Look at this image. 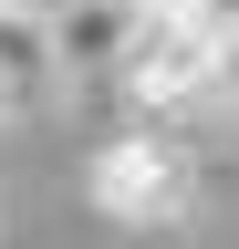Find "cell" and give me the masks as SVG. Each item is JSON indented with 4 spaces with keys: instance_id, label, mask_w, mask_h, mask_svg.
<instances>
[{
    "instance_id": "1",
    "label": "cell",
    "mask_w": 239,
    "mask_h": 249,
    "mask_svg": "<svg viewBox=\"0 0 239 249\" xmlns=\"http://www.w3.org/2000/svg\"><path fill=\"white\" fill-rule=\"evenodd\" d=\"M135 124H229L239 114V0H146L125 73Z\"/></svg>"
},
{
    "instance_id": "2",
    "label": "cell",
    "mask_w": 239,
    "mask_h": 249,
    "mask_svg": "<svg viewBox=\"0 0 239 249\" xmlns=\"http://www.w3.org/2000/svg\"><path fill=\"white\" fill-rule=\"evenodd\" d=\"M83 197H94L114 229L156 239V229H187L198 197H208V156L187 124H114V135L83 156Z\"/></svg>"
},
{
    "instance_id": "3",
    "label": "cell",
    "mask_w": 239,
    "mask_h": 249,
    "mask_svg": "<svg viewBox=\"0 0 239 249\" xmlns=\"http://www.w3.org/2000/svg\"><path fill=\"white\" fill-rule=\"evenodd\" d=\"M42 42H52V73L63 83H114L146 42V0H42Z\"/></svg>"
},
{
    "instance_id": "4",
    "label": "cell",
    "mask_w": 239,
    "mask_h": 249,
    "mask_svg": "<svg viewBox=\"0 0 239 249\" xmlns=\"http://www.w3.org/2000/svg\"><path fill=\"white\" fill-rule=\"evenodd\" d=\"M0 83H11L21 104H32L42 83H63V73H52V42H42V21H21V11H0Z\"/></svg>"
},
{
    "instance_id": "5",
    "label": "cell",
    "mask_w": 239,
    "mask_h": 249,
    "mask_svg": "<svg viewBox=\"0 0 239 249\" xmlns=\"http://www.w3.org/2000/svg\"><path fill=\"white\" fill-rule=\"evenodd\" d=\"M11 114H21V93H11V83H0V124H11Z\"/></svg>"
},
{
    "instance_id": "6",
    "label": "cell",
    "mask_w": 239,
    "mask_h": 249,
    "mask_svg": "<svg viewBox=\"0 0 239 249\" xmlns=\"http://www.w3.org/2000/svg\"><path fill=\"white\" fill-rule=\"evenodd\" d=\"M0 11H21V21H32V11H42V0H0Z\"/></svg>"
}]
</instances>
